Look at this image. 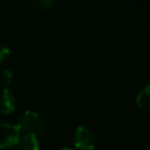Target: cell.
Returning a JSON list of instances; mask_svg holds the SVG:
<instances>
[{
	"instance_id": "3957f363",
	"label": "cell",
	"mask_w": 150,
	"mask_h": 150,
	"mask_svg": "<svg viewBox=\"0 0 150 150\" xmlns=\"http://www.w3.org/2000/svg\"><path fill=\"white\" fill-rule=\"evenodd\" d=\"M96 138L94 132L83 125L76 128L74 134V144L77 150H94Z\"/></svg>"
},
{
	"instance_id": "8992f818",
	"label": "cell",
	"mask_w": 150,
	"mask_h": 150,
	"mask_svg": "<svg viewBox=\"0 0 150 150\" xmlns=\"http://www.w3.org/2000/svg\"><path fill=\"white\" fill-rule=\"evenodd\" d=\"M136 104L141 109H150V84L143 87L137 96H136Z\"/></svg>"
},
{
	"instance_id": "6da1fadb",
	"label": "cell",
	"mask_w": 150,
	"mask_h": 150,
	"mask_svg": "<svg viewBox=\"0 0 150 150\" xmlns=\"http://www.w3.org/2000/svg\"><path fill=\"white\" fill-rule=\"evenodd\" d=\"M18 128L22 135H34L38 137L45 131V122L39 114L27 110L20 116Z\"/></svg>"
},
{
	"instance_id": "52a82bcc",
	"label": "cell",
	"mask_w": 150,
	"mask_h": 150,
	"mask_svg": "<svg viewBox=\"0 0 150 150\" xmlns=\"http://www.w3.org/2000/svg\"><path fill=\"white\" fill-rule=\"evenodd\" d=\"M56 5V0H33L32 7L36 13H47Z\"/></svg>"
},
{
	"instance_id": "9c48e42d",
	"label": "cell",
	"mask_w": 150,
	"mask_h": 150,
	"mask_svg": "<svg viewBox=\"0 0 150 150\" xmlns=\"http://www.w3.org/2000/svg\"><path fill=\"white\" fill-rule=\"evenodd\" d=\"M11 52H9V48L5 45H1L0 43V63H2L4 61H6L9 56Z\"/></svg>"
},
{
	"instance_id": "30bf717a",
	"label": "cell",
	"mask_w": 150,
	"mask_h": 150,
	"mask_svg": "<svg viewBox=\"0 0 150 150\" xmlns=\"http://www.w3.org/2000/svg\"><path fill=\"white\" fill-rule=\"evenodd\" d=\"M146 136H148V139L150 142V125L148 127V130H146Z\"/></svg>"
},
{
	"instance_id": "277c9868",
	"label": "cell",
	"mask_w": 150,
	"mask_h": 150,
	"mask_svg": "<svg viewBox=\"0 0 150 150\" xmlns=\"http://www.w3.org/2000/svg\"><path fill=\"white\" fill-rule=\"evenodd\" d=\"M16 98L14 93L8 87L0 88V112L1 114H11L15 110Z\"/></svg>"
},
{
	"instance_id": "8fae6325",
	"label": "cell",
	"mask_w": 150,
	"mask_h": 150,
	"mask_svg": "<svg viewBox=\"0 0 150 150\" xmlns=\"http://www.w3.org/2000/svg\"><path fill=\"white\" fill-rule=\"evenodd\" d=\"M61 150H73V149H69V148H64V149H61Z\"/></svg>"
},
{
	"instance_id": "5b68a950",
	"label": "cell",
	"mask_w": 150,
	"mask_h": 150,
	"mask_svg": "<svg viewBox=\"0 0 150 150\" xmlns=\"http://www.w3.org/2000/svg\"><path fill=\"white\" fill-rule=\"evenodd\" d=\"M18 150H40L38 137L34 135H22L16 144Z\"/></svg>"
},
{
	"instance_id": "7a4b0ae2",
	"label": "cell",
	"mask_w": 150,
	"mask_h": 150,
	"mask_svg": "<svg viewBox=\"0 0 150 150\" xmlns=\"http://www.w3.org/2000/svg\"><path fill=\"white\" fill-rule=\"evenodd\" d=\"M20 130L18 125L0 122V149H11L18 144Z\"/></svg>"
},
{
	"instance_id": "ba28073f",
	"label": "cell",
	"mask_w": 150,
	"mask_h": 150,
	"mask_svg": "<svg viewBox=\"0 0 150 150\" xmlns=\"http://www.w3.org/2000/svg\"><path fill=\"white\" fill-rule=\"evenodd\" d=\"M13 79H14V75H13L12 70H9V69H5V70L1 73L0 82H1L2 87H8V86L12 83Z\"/></svg>"
}]
</instances>
